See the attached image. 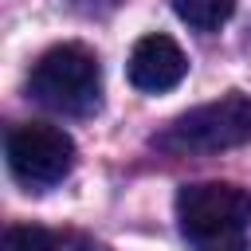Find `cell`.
<instances>
[{
  "instance_id": "1",
  "label": "cell",
  "mask_w": 251,
  "mask_h": 251,
  "mask_svg": "<svg viewBox=\"0 0 251 251\" xmlns=\"http://www.w3.org/2000/svg\"><path fill=\"white\" fill-rule=\"evenodd\" d=\"M176 220L192 251H251V192L239 184H184L176 192Z\"/></svg>"
},
{
  "instance_id": "2",
  "label": "cell",
  "mask_w": 251,
  "mask_h": 251,
  "mask_svg": "<svg viewBox=\"0 0 251 251\" xmlns=\"http://www.w3.org/2000/svg\"><path fill=\"white\" fill-rule=\"evenodd\" d=\"M27 90L39 106L67 114V118H86L98 110V94H102V71L90 47L82 43H59L51 47L27 78Z\"/></svg>"
},
{
  "instance_id": "3",
  "label": "cell",
  "mask_w": 251,
  "mask_h": 251,
  "mask_svg": "<svg viewBox=\"0 0 251 251\" xmlns=\"http://www.w3.org/2000/svg\"><path fill=\"white\" fill-rule=\"evenodd\" d=\"M251 141V98L247 94H224L216 102H204L176 122H169L153 145L165 153H224Z\"/></svg>"
},
{
  "instance_id": "4",
  "label": "cell",
  "mask_w": 251,
  "mask_h": 251,
  "mask_svg": "<svg viewBox=\"0 0 251 251\" xmlns=\"http://www.w3.org/2000/svg\"><path fill=\"white\" fill-rule=\"evenodd\" d=\"M4 153H8L12 176L27 188H51L75 169L71 133H63L59 126H47V122H24V126L8 129Z\"/></svg>"
},
{
  "instance_id": "5",
  "label": "cell",
  "mask_w": 251,
  "mask_h": 251,
  "mask_svg": "<svg viewBox=\"0 0 251 251\" xmlns=\"http://www.w3.org/2000/svg\"><path fill=\"white\" fill-rule=\"evenodd\" d=\"M188 71V59L184 51L176 47V39L153 31V35H141L129 51V82L145 94H161V90H173Z\"/></svg>"
},
{
  "instance_id": "6",
  "label": "cell",
  "mask_w": 251,
  "mask_h": 251,
  "mask_svg": "<svg viewBox=\"0 0 251 251\" xmlns=\"http://www.w3.org/2000/svg\"><path fill=\"white\" fill-rule=\"evenodd\" d=\"M169 4L196 31H220L235 16V0H169Z\"/></svg>"
},
{
  "instance_id": "7",
  "label": "cell",
  "mask_w": 251,
  "mask_h": 251,
  "mask_svg": "<svg viewBox=\"0 0 251 251\" xmlns=\"http://www.w3.org/2000/svg\"><path fill=\"white\" fill-rule=\"evenodd\" d=\"M0 251H59V239H55V231H47L39 224H16L4 231Z\"/></svg>"
}]
</instances>
